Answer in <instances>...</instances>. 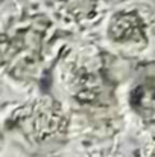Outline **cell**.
Listing matches in <instances>:
<instances>
[{
	"instance_id": "obj_1",
	"label": "cell",
	"mask_w": 155,
	"mask_h": 157,
	"mask_svg": "<svg viewBox=\"0 0 155 157\" xmlns=\"http://www.w3.org/2000/svg\"><path fill=\"white\" fill-rule=\"evenodd\" d=\"M49 26L43 14L21 15L0 34V66L12 78L29 81L37 76Z\"/></svg>"
},
{
	"instance_id": "obj_2",
	"label": "cell",
	"mask_w": 155,
	"mask_h": 157,
	"mask_svg": "<svg viewBox=\"0 0 155 157\" xmlns=\"http://www.w3.org/2000/svg\"><path fill=\"white\" fill-rule=\"evenodd\" d=\"M26 140L43 145L59 142L67 134L68 119L61 105L52 98H41L14 111L8 122Z\"/></svg>"
},
{
	"instance_id": "obj_3",
	"label": "cell",
	"mask_w": 155,
	"mask_h": 157,
	"mask_svg": "<svg viewBox=\"0 0 155 157\" xmlns=\"http://www.w3.org/2000/svg\"><path fill=\"white\" fill-rule=\"evenodd\" d=\"M108 35L116 43H145L146 26L135 11H122L113 15L108 26Z\"/></svg>"
},
{
	"instance_id": "obj_4",
	"label": "cell",
	"mask_w": 155,
	"mask_h": 157,
	"mask_svg": "<svg viewBox=\"0 0 155 157\" xmlns=\"http://www.w3.org/2000/svg\"><path fill=\"white\" fill-rule=\"evenodd\" d=\"M129 104L143 122L155 125V82L137 84L131 90Z\"/></svg>"
},
{
	"instance_id": "obj_5",
	"label": "cell",
	"mask_w": 155,
	"mask_h": 157,
	"mask_svg": "<svg viewBox=\"0 0 155 157\" xmlns=\"http://www.w3.org/2000/svg\"><path fill=\"white\" fill-rule=\"evenodd\" d=\"M72 93L79 102H94L99 99V96L103 93L101 79L87 72H81L72 84Z\"/></svg>"
},
{
	"instance_id": "obj_6",
	"label": "cell",
	"mask_w": 155,
	"mask_h": 157,
	"mask_svg": "<svg viewBox=\"0 0 155 157\" xmlns=\"http://www.w3.org/2000/svg\"><path fill=\"white\" fill-rule=\"evenodd\" d=\"M96 9V0H70L67 3V12L73 18L91 17Z\"/></svg>"
},
{
	"instance_id": "obj_7",
	"label": "cell",
	"mask_w": 155,
	"mask_h": 157,
	"mask_svg": "<svg viewBox=\"0 0 155 157\" xmlns=\"http://www.w3.org/2000/svg\"><path fill=\"white\" fill-rule=\"evenodd\" d=\"M137 157H155V139L149 140L148 144H145L140 148Z\"/></svg>"
}]
</instances>
